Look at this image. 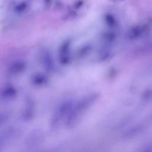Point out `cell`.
Segmentation results:
<instances>
[{"mask_svg": "<svg viewBox=\"0 0 152 152\" xmlns=\"http://www.w3.org/2000/svg\"><path fill=\"white\" fill-rule=\"evenodd\" d=\"M99 97V94L96 93H91L82 97L75 104H72L65 120L67 126L69 128L74 126L88 109L97 100Z\"/></svg>", "mask_w": 152, "mask_h": 152, "instance_id": "cell-1", "label": "cell"}, {"mask_svg": "<svg viewBox=\"0 0 152 152\" xmlns=\"http://www.w3.org/2000/svg\"><path fill=\"white\" fill-rule=\"evenodd\" d=\"M72 104L73 102L68 100L63 102L59 105L51 119L50 125L52 128H56L63 120H66Z\"/></svg>", "mask_w": 152, "mask_h": 152, "instance_id": "cell-2", "label": "cell"}, {"mask_svg": "<svg viewBox=\"0 0 152 152\" xmlns=\"http://www.w3.org/2000/svg\"><path fill=\"white\" fill-rule=\"evenodd\" d=\"M26 68V64L24 61L18 60L12 62L8 69V72L12 75H16L22 73Z\"/></svg>", "mask_w": 152, "mask_h": 152, "instance_id": "cell-3", "label": "cell"}, {"mask_svg": "<svg viewBox=\"0 0 152 152\" xmlns=\"http://www.w3.org/2000/svg\"><path fill=\"white\" fill-rule=\"evenodd\" d=\"M18 132L16 129L11 128L7 129L0 135V150L10 140L15 138Z\"/></svg>", "mask_w": 152, "mask_h": 152, "instance_id": "cell-4", "label": "cell"}, {"mask_svg": "<svg viewBox=\"0 0 152 152\" xmlns=\"http://www.w3.org/2000/svg\"><path fill=\"white\" fill-rule=\"evenodd\" d=\"M70 42H65L61 46L59 50V60L63 64H66L69 60Z\"/></svg>", "mask_w": 152, "mask_h": 152, "instance_id": "cell-5", "label": "cell"}, {"mask_svg": "<svg viewBox=\"0 0 152 152\" xmlns=\"http://www.w3.org/2000/svg\"><path fill=\"white\" fill-rule=\"evenodd\" d=\"M41 59L44 68L49 72L52 71L54 68V62L50 52L48 50L43 51L41 55Z\"/></svg>", "mask_w": 152, "mask_h": 152, "instance_id": "cell-6", "label": "cell"}, {"mask_svg": "<svg viewBox=\"0 0 152 152\" xmlns=\"http://www.w3.org/2000/svg\"><path fill=\"white\" fill-rule=\"evenodd\" d=\"M43 139V134L42 132L37 131L32 133L27 140V144L29 146L34 147L41 144Z\"/></svg>", "mask_w": 152, "mask_h": 152, "instance_id": "cell-7", "label": "cell"}, {"mask_svg": "<svg viewBox=\"0 0 152 152\" xmlns=\"http://www.w3.org/2000/svg\"><path fill=\"white\" fill-rule=\"evenodd\" d=\"M34 105L33 102L31 100H28L22 115L23 119L25 121H28L31 119L34 114Z\"/></svg>", "mask_w": 152, "mask_h": 152, "instance_id": "cell-8", "label": "cell"}, {"mask_svg": "<svg viewBox=\"0 0 152 152\" xmlns=\"http://www.w3.org/2000/svg\"><path fill=\"white\" fill-rule=\"evenodd\" d=\"M17 94V90L13 87L8 86L4 87L0 92V97L4 99H10Z\"/></svg>", "mask_w": 152, "mask_h": 152, "instance_id": "cell-9", "label": "cell"}, {"mask_svg": "<svg viewBox=\"0 0 152 152\" xmlns=\"http://www.w3.org/2000/svg\"><path fill=\"white\" fill-rule=\"evenodd\" d=\"M141 34V29L139 27H134L132 28L128 34V37L131 40H134L138 38Z\"/></svg>", "mask_w": 152, "mask_h": 152, "instance_id": "cell-10", "label": "cell"}, {"mask_svg": "<svg viewBox=\"0 0 152 152\" xmlns=\"http://www.w3.org/2000/svg\"><path fill=\"white\" fill-rule=\"evenodd\" d=\"M33 82L35 85L39 86L46 82V77L41 74H37L33 77Z\"/></svg>", "mask_w": 152, "mask_h": 152, "instance_id": "cell-11", "label": "cell"}, {"mask_svg": "<svg viewBox=\"0 0 152 152\" xmlns=\"http://www.w3.org/2000/svg\"><path fill=\"white\" fill-rule=\"evenodd\" d=\"M27 8V4L24 2H21L15 7V11L18 13L23 12Z\"/></svg>", "mask_w": 152, "mask_h": 152, "instance_id": "cell-12", "label": "cell"}, {"mask_svg": "<svg viewBox=\"0 0 152 152\" xmlns=\"http://www.w3.org/2000/svg\"><path fill=\"white\" fill-rule=\"evenodd\" d=\"M105 20L107 24L110 27H113L115 25V18L110 14H108L105 17Z\"/></svg>", "mask_w": 152, "mask_h": 152, "instance_id": "cell-13", "label": "cell"}, {"mask_svg": "<svg viewBox=\"0 0 152 152\" xmlns=\"http://www.w3.org/2000/svg\"><path fill=\"white\" fill-rule=\"evenodd\" d=\"M8 118V116L7 113L0 112V126L7 121Z\"/></svg>", "mask_w": 152, "mask_h": 152, "instance_id": "cell-14", "label": "cell"}, {"mask_svg": "<svg viewBox=\"0 0 152 152\" xmlns=\"http://www.w3.org/2000/svg\"><path fill=\"white\" fill-rule=\"evenodd\" d=\"M83 1L80 0V1H77L75 4V8H79V7H80L83 5Z\"/></svg>", "mask_w": 152, "mask_h": 152, "instance_id": "cell-15", "label": "cell"}, {"mask_svg": "<svg viewBox=\"0 0 152 152\" xmlns=\"http://www.w3.org/2000/svg\"><path fill=\"white\" fill-rule=\"evenodd\" d=\"M110 2H121L122 1H123L124 0H108Z\"/></svg>", "mask_w": 152, "mask_h": 152, "instance_id": "cell-16", "label": "cell"}]
</instances>
